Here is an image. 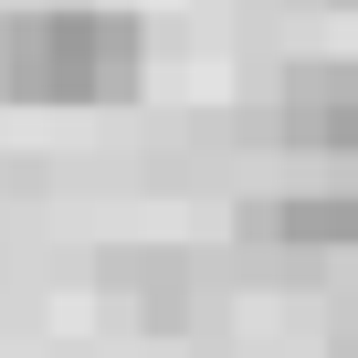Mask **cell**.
Returning <instances> with one entry per match:
<instances>
[{
	"mask_svg": "<svg viewBox=\"0 0 358 358\" xmlns=\"http://www.w3.org/2000/svg\"><path fill=\"white\" fill-rule=\"evenodd\" d=\"M148 74V32L127 11H11L0 22V95L11 106H116Z\"/></svg>",
	"mask_w": 358,
	"mask_h": 358,
	"instance_id": "cell-1",
	"label": "cell"
},
{
	"mask_svg": "<svg viewBox=\"0 0 358 358\" xmlns=\"http://www.w3.org/2000/svg\"><path fill=\"white\" fill-rule=\"evenodd\" d=\"M274 137L306 148V158H358V64H337V53L285 64V85H274Z\"/></svg>",
	"mask_w": 358,
	"mask_h": 358,
	"instance_id": "cell-2",
	"label": "cell"
},
{
	"mask_svg": "<svg viewBox=\"0 0 358 358\" xmlns=\"http://www.w3.org/2000/svg\"><path fill=\"white\" fill-rule=\"evenodd\" d=\"M243 232L274 253H358V190H274L243 211Z\"/></svg>",
	"mask_w": 358,
	"mask_h": 358,
	"instance_id": "cell-3",
	"label": "cell"
},
{
	"mask_svg": "<svg viewBox=\"0 0 358 358\" xmlns=\"http://www.w3.org/2000/svg\"><path fill=\"white\" fill-rule=\"evenodd\" d=\"M116 295H137L148 327H179V316H190V306H179V264H169V253H148V264L127 253V264H116Z\"/></svg>",
	"mask_w": 358,
	"mask_h": 358,
	"instance_id": "cell-4",
	"label": "cell"
}]
</instances>
